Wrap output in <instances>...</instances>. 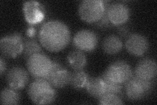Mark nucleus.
Here are the masks:
<instances>
[{"mask_svg": "<svg viewBox=\"0 0 157 105\" xmlns=\"http://www.w3.org/2000/svg\"><path fill=\"white\" fill-rule=\"evenodd\" d=\"M156 63L151 59H142L136 65L134 72L136 77L148 81H153L156 78Z\"/></svg>", "mask_w": 157, "mask_h": 105, "instance_id": "13", "label": "nucleus"}, {"mask_svg": "<svg viewBox=\"0 0 157 105\" xmlns=\"http://www.w3.org/2000/svg\"><path fill=\"white\" fill-rule=\"evenodd\" d=\"M67 62L74 71L83 70L87 64V58L84 52L75 49L69 53L67 56Z\"/></svg>", "mask_w": 157, "mask_h": 105, "instance_id": "17", "label": "nucleus"}, {"mask_svg": "<svg viewBox=\"0 0 157 105\" xmlns=\"http://www.w3.org/2000/svg\"><path fill=\"white\" fill-rule=\"evenodd\" d=\"M103 79H104V80L105 81V84H106L107 93H113V94L118 95H119L120 93H121V92L122 91V89H123V85L111 82L109 80H107V79H105L104 78H103Z\"/></svg>", "mask_w": 157, "mask_h": 105, "instance_id": "22", "label": "nucleus"}, {"mask_svg": "<svg viewBox=\"0 0 157 105\" xmlns=\"http://www.w3.org/2000/svg\"><path fill=\"white\" fill-rule=\"evenodd\" d=\"M117 32L119 34L120 38H127L130 35V28L127 26H124V25H121L117 28Z\"/></svg>", "mask_w": 157, "mask_h": 105, "instance_id": "24", "label": "nucleus"}, {"mask_svg": "<svg viewBox=\"0 0 157 105\" xmlns=\"http://www.w3.org/2000/svg\"><path fill=\"white\" fill-rule=\"evenodd\" d=\"M107 3L101 0H84L78 6V15L86 23L96 24L104 15Z\"/></svg>", "mask_w": 157, "mask_h": 105, "instance_id": "3", "label": "nucleus"}, {"mask_svg": "<svg viewBox=\"0 0 157 105\" xmlns=\"http://www.w3.org/2000/svg\"><path fill=\"white\" fill-rule=\"evenodd\" d=\"M70 72L57 61H52L51 71L46 78L55 89L65 87L70 83Z\"/></svg>", "mask_w": 157, "mask_h": 105, "instance_id": "9", "label": "nucleus"}, {"mask_svg": "<svg viewBox=\"0 0 157 105\" xmlns=\"http://www.w3.org/2000/svg\"><path fill=\"white\" fill-rule=\"evenodd\" d=\"M38 38L42 47L47 51L59 52L70 43L71 32L65 23L58 20H51L41 25Z\"/></svg>", "mask_w": 157, "mask_h": 105, "instance_id": "1", "label": "nucleus"}, {"mask_svg": "<svg viewBox=\"0 0 157 105\" xmlns=\"http://www.w3.org/2000/svg\"><path fill=\"white\" fill-rule=\"evenodd\" d=\"M24 38L22 35L14 32L2 38L0 40V49L5 57L14 59L23 53Z\"/></svg>", "mask_w": 157, "mask_h": 105, "instance_id": "7", "label": "nucleus"}, {"mask_svg": "<svg viewBox=\"0 0 157 105\" xmlns=\"http://www.w3.org/2000/svg\"><path fill=\"white\" fill-rule=\"evenodd\" d=\"M28 94L31 101L37 104H50L55 101V88L46 79H35L29 85Z\"/></svg>", "mask_w": 157, "mask_h": 105, "instance_id": "2", "label": "nucleus"}, {"mask_svg": "<svg viewBox=\"0 0 157 105\" xmlns=\"http://www.w3.org/2000/svg\"><path fill=\"white\" fill-rule=\"evenodd\" d=\"M20 95L17 90L11 87L5 88L1 92L0 100L1 104L3 105L18 104L20 103Z\"/></svg>", "mask_w": 157, "mask_h": 105, "instance_id": "19", "label": "nucleus"}, {"mask_svg": "<svg viewBox=\"0 0 157 105\" xmlns=\"http://www.w3.org/2000/svg\"><path fill=\"white\" fill-rule=\"evenodd\" d=\"M133 75L131 67L126 62L117 61L107 68L101 77L111 82L124 85Z\"/></svg>", "mask_w": 157, "mask_h": 105, "instance_id": "6", "label": "nucleus"}, {"mask_svg": "<svg viewBox=\"0 0 157 105\" xmlns=\"http://www.w3.org/2000/svg\"><path fill=\"white\" fill-rule=\"evenodd\" d=\"M98 100V103L102 105H119L124 104L118 95L110 93H106Z\"/></svg>", "mask_w": 157, "mask_h": 105, "instance_id": "21", "label": "nucleus"}, {"mask_svg": "<svg viewBox=\"0 0 157 105\" xmlns=\"http://www.w3.org/2000/svg\"><path fill=\"white\" fill-rule=\"evenodd\" d=\"M6 80L8 86L20 91L25 88L29 82V74L21 67H14L7 73Z\"/></svg>", "mask_w": 157, "mask_h": 105, "instance_id": "12", "label": "nucleus"}, {"mask_svg": "<svg viewBox=\"0 0 157 105\" xmlns=\"http://www.w3.org/2000/svg\"><path fill=\"white\" fill-rule=\"evenodd\" d=\"M125 47L132 55L135 57H141L148 51L149 47L147 39L140 34H131L126 38Z\"/></svg>", "mask_w": 157, "mask_h": 105, "instance_id": "11", "label": "nucleus"}, {"mask_svg": "<svg viewBox=\"0 0 157 105\" xmlns=\"http://www.w3.org/2000/svg\"><path fill=\"white\" fill-rule=\"evenodd\" d=\"M42 52L43 49L41 46L37 42L36 39H24V49L22 53L26 60L34 54Z\"/></svg>", "mask_w": 157, "mask_h": 105, "instance_id": "20", "label": "nucleus"}, {"mask_svg": "<svg viewBox=\"0 0 157 105\" xmlns=\"http://www.w3.org/2000/svg\"><path fill=\"white\" fill-rule=\"evenodd\" d=\"M28 72L35 79H46L52 67V61L43 53L34 54L26 60Z\"/></svg>", "mask_w": 157, "mask_h": 105, "instance_id": "4", "label": "nucleus"}, {"mask_svg": "<svg viewBox=\"0 0 157 105\" xmlns=\"http://www.w3.org/2000/svg\"><path fill=\"white\" fill-rule=\"evenodd\" d=\"M153 87V81L144 80L133 75L124 84L126 96L131 101H140L149 95L152 91Z\"/></svg>", "mask_w": 157, "mask_h": 105, "instance_id": "5", "label": "nucleus"}, {"mask_svg": "<svg viewBox=\"0 0 157 105\" xmlns=\"http://www.w3.org/2000/svg\"><path fill=\"white\" fill-rule=\"evenodd\" d=\"M7 69V63L6 60L3 59V57L0 58V74L3 76L4 72H6Z\"/></svg>", "mask_w": 157, "mask_h": 105, "instance_id": "26", "label": "nucleus"}, {"mask_svg": "<svg viewBox=\"0 0 157 105\" xmlns=\"http://www.w3.org/2000/svg\"><path fill=\"white\" fill-rule=\"evenodd\" d=\"M87 93L94 98L99 99L107 93L106 84L101 77L90 78L85 86Z\"/></svg>", "mask_w": 157, "mask_h": 105, "instance_id": "15", "label": "nucleus"}, {"mask_svg": "<svg viewBox=\"0 0 157 105\" xmlns=\"http://www.w3.org/2000/svg\"><path fill=\"white\" fill-rule=\"evenodd\" d=\"M89 78L88 74L83 70L74 71L73 72H70V79L69 84L75 89H81L85 87Z\"/></svg>", "mask_w": 157, "mask_h": 105, "instance_id": "18", "label": "nucleus"}, {"mask_svg": "<svg viewBox=\"0 0 157 105\" xmlns=\"http://www.w3.org/2000/svg\"><path fill=\"white\" fill-rule=\"evenodd\" d=\"M107 17L113 26H119L128 21L130 16V9L122 3H113L108 5Z\"/></svg>", "mask_w": 157, "mask_h": 105, "instance_id": "10", "label": "nucleus"}, {"mask_svg": "<svg viewBox=\"0 0 157 105\" xmlns=\"http://www.w3.org/2000/svg\"><path fill=\"white\" fill-rule=\"evenodd\" d=\"M26 35L28 37V38H30V39H35L37 35L36 32V28L32 26H29L26 31Z\"/></svg>", "mask_w": 157, "mask_h": 105, "instance_id": "25", "label": "nucleus"}, {"mask_svg": "<svg viewBox=\"0 0 157 105\" xmlns=\"http://www.w3.org/2000/svg\"><path fill=\"white\" fill-rule=\"evenodd\" d=\"M98 38L96 34L89 30L78 31L73 39V44L77 49L82 51L90 52L97 47Z\"/></svg>", "mask_w": 157, "mask_h": 105, "instance_id": "8", "label": "nucleus"}, {"mask_svg": "<svg viewBox=\"0 0 157 105\" xmlns=\"http://www.w3.org/2000/svg\"><path fill=\"white\" fill-rule=\"evenodd\" d=\"M108 5H109V3H107V5L104 15H103V17H101V18L100 20L99 21L95 24L96 26L98 28H103V29L105 28H105H110V27L113 26V25L110 22L109 20V18H108V17H107V9Z\"/></svg>", "mask_w": 157, "mask_h": 105, "instance_id": "23", "label": "nucleus"}, {"mask_svg": "<svg viewBox=\"0 0 157 105\" xmlns=\"http://www.w3.org/2000/svg\"><path fill=\"white\" fill-rule=\"evenodd\" d=\"M103 51L107 55H116L119 53L123 47V43L120 37L116 35H109L102 42Z\"/></svg>", "mask_w": 157, "mask_h": 105, "instance_id": "16", "label": "nucleus"}, {"mask_svg": "<svg viewBox=\"0 0 157 105\" xmlns=\"http://www.w3.org/2000/svg\"><path fill=\"white\" fill-rule=\"evenodd\" d=\"M23 10L26 21L32 25L41 22L45 17L44 7L39 2L34 1L24 2Z\"/></svg>", "mask_w": 157, "mask_h": 105, "instance_id": "14", "label": "nucleus"}]
</instances>
